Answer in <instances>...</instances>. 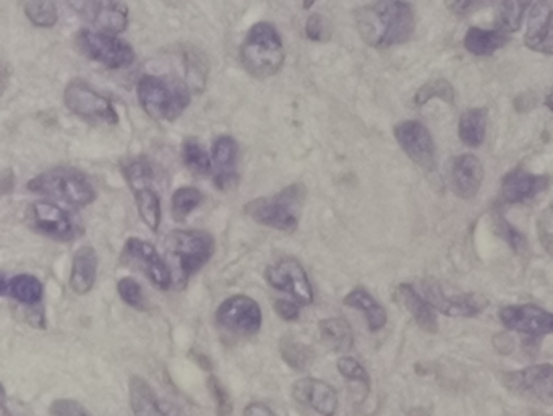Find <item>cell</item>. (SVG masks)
Segmentation results:
<instances>
[{
	"instance_id": "1f68e13d",
	"label": "cell",
	"mask_w": 553,
	"mask_h": 416,
	"mask_svg": "<svg viewBox=\"0 0 553 416\" xmlns=\"http://www.w3.org/2000/svg\"><path fill=\"white\" fill-rule=\"evenodd\" d=\"M182 161L193 174H210L213 169L210 155L197 139H187L182 143Z\"/></svg>"
},
{
	"instance_id": "f35d334b",
	"label": "cell",
	"mask_w": 553,
	"mask_h": 416,
	"mask_svg": "<svg viewBox=\"0 0 553 416\" xmlns=\"http://www.w3.org/2000/svg\"><path fill=\"white\" fill-rule=\"evenodd\" d=\"M338 371L341 373V376L346 377L348 381L361 384V386H364V389L369 392L370 377L359 361L354 360L351 356H343V358H339Z\"/></svg>"
},
{
	"instance_id": "6da1fadb",
	"label": "cell",
	"mask_w": 553,
	"mask_h": 416,
	"mask_svg": "<svg viewBox=\"0 0 553 416\" xmlns=\"http://www.w3.org/2000/svg\"><path fill=\"white\" fill-rule=\"evenodd\" d=\"M357 31L373 48H390L406 43L414 35L416 20L406 2H377L354 13Z\"/></svg>"
},
{
	"instance_id": "60d3db41",
	"label": "cell",
	"mask_w": 553,
	"mask_h": 416,
	"mask_svg": "<svg viewBox=\"0 0 553 416\" xmlns=\"http://www.w3.org/2000/svg\"><path fill=\"white\" fill-rule=\"evenodd\" d=\"M537 238L541 241L545 252L553 256V205L545 208L537 218Z\"/></svg>"
},
{
	"instance_id": "bcb514c9",
	"label": "cell",
	"mask_w": 553,
	"mask_h": 416,
	"mask_svg": "<svg viewBox=\"0 0 553 416\" xmlns=\"http://www.w3.org/2000/svg\"><path fill=\"white\" fill-rule=\"evenodd\" d=\"M244 416H276V413L265 403L252 402L244 408Z\"/></svg>"
},
{
	"instance_id": "ac0fdd59",
	"label": "cell",
	"mask_w": 553,
	"mask_h": 416,
	"mask_svg": "<svg viewBox=\"0 0 553 416\" xmlns=\"http://www.w3.org/2000/svg\"><path fill=\"white\" fill-rule=\"evenodd\" d=\"M498 317L506 329L519 334L532 335V337L553 334L552 312L537 308L534 304L506 306L498 312Z\"/></svg>"
},
{
	"instance_id": "7bdbcfd3",
	"label": "cell",
	"mask_w": 553,
	"mask_h": 416,
	"mask_svg": "<svg viewBox=\"0 0 553 416\" xmlns=\"http://www.w3.org/2000/svg\"><path fill=\"white\" fill-rule=\"evenodd\" d=\"M495 225L498 226V234H500V236L505 239L506 243L510 244L515 251H521V249L528 246L526 239H524L515 228H511L503 218H495Z\"/></svg>"
},
{
	"instance_id": "8d00e7d4",
	"label": "cell",
	"mask_w": 553,
	"mask_h": 416,
	"mask_svg": "<svg viewBox=\"0 0 553 416\" xmlns=\"http://www.w3.org/2000/svg\"><path fill=\"white\" fill-rule=\"evenodd\" d=\"M432 98H440L445 103L453 104L455 103V90L443 78H435V80L425 83L424 87L417 91L416 104L417 106H424Z\"/></svg>"
},
{
	"instance_id": "8992f818",
	"label": "cell",
	"mask_w": 553,
	"mask_h": 416,
	"mask_svg": "<svg viewBox=\"0 0 553 416\" xmlns=\"http://www.w3.org/2000/svg\"><path fill=\"white\" fill-rule=\"evenodd\" d=\"M28 189L77 208L86 207L96 200L95 187L90 179L75 168L49 169L31 179Z\"/></svg>"
},
{
	"instance_id": "f546056e",
	"label": "cell",
	"mask_w": 553,
	"mask_h": 416,
	"mask_svg": "<svg viewBox=\"0 0 553 416\" xmlns=\"http://www.w3.org/2000/svg\"><path fill=\"white\" fill-rule=\"evenodd\" d=\"M506 43H508V35L498 28L497 30H484V28L472 26L464 38V48L474 56H490L498 49H502Z\"/></svg>"
},
{
	"instance_id": "c3c4849f",
	"label": "cell",
	"mask_w": 553,
	"mask_h": 416,
	"mask_svg": "<svg viewBox=\"0 0 553 416\" xmlns=\"http://www.w3.org/2000/svg\"><path fill=\"white\" fill-rule=\"evenodd\" d=\"M534 51L544 52V54H553V28L550 30L549 35H547V38H545Z\"/></svg>"
},
{
	"instance_id": "f6af8a7d",
	"label": "cell",
	"mask_w": 553,
	"mask_h": 416,
	"mask_svg": "<svg viewBox=\"0 0 553 416\" xmlns=\"http://www.w3.org/2000/svg\"><path fill=\"white\" fill-rule=\"evenodd\" d=\"M210 387L213 390V394H215L216 400H218V415L228 416L229 412H231V403H229L228 395L224 392L223 387L219 386L215 377H211Z\"/></svg>"
},
{
	"instance_id": "ab89813d",
	"label": "cell",
	"mask_w": 553,
	"mask_h": 416,
	"mask_svg": "<svg viewBox=\"0 0 553 416\" xmlns=\"http://www.w3.org/2000/svg\"><path fill=\"white\" fill-rule=\"evenodd\" d=\"M305 35L310 41H318V43L328 41L331 38L330 22L323 17L322 13H312L305 23Z\"/></svg>"
},
{
	"instance_id": "f1b7e54d",
	"label": "cell",
	"mask_w": 553,
	"mask_h": 416,
	"mask_svg": "<svg viewBox=\"0 0 553 416\" xmlns=\"http://www.w3.org/2000/svg\"><path fill=\"white\" fill-rule=\"evenodd\" d=\"M320 337L326 347L336 351V353H346L354 347V332L346 319L341 317H331L318 324Z\"/></svg>"
},
{
	"instance_id": "d4e9b609",
	"label": "cell",
	"mask_w": 553,
	"mask_h": 416,
	"mask_svg": "<svg viewBox=\"0 0 553 416\" xmlns=\"http://www.w3.org/2000/svg\"><path fill=\"white\" fill-rule=\"evenodd\" d=\"M43 283L39 282V278L30 273H20L15 277H2V296H9L15 299L17 303L25 304V306H36L43 299Z\"/></svg>"
},
{
	"instance_id": "e0dca14e",
	"label": "cell",
	"mask_w": 553,
	"mask_h": 416,
	"mask_svg": "<svg viewBox=\"0 0 553 416\" xmlns=\"http://www.w3.org/2000/svg\"><path fill=\"white\" fill-rule=\"evenodd\" d=\"M75 12L98 28L101 33L117 35L127 30L129 25V7L124 2L111 0H91V2H73Z\"/></svg>"
},
{
	"instance_id": "5b68a950",
	"label": "cell",
	"mask_w": 553,
	"mask_h": 416,
	"mask_svg": "<svg viewBox=\"0 0 553 416\" xmlns=\"http://www.w3.org/2000/svg\"><path fill=\"white\" fill-rule=\"evenodd\" d=\"M241 61L244 69L260 80L273 77L283 69L286 52L275 25L260 22L250 28L241 46Z\"/></svg>"
},
{
	"instance_id": "b9f144b4",
	"label": "cell",
	"mask_w": 553,
	"mask_h": 416,
	"mask_svg": "<svg viewBox=\"0 0 553 416\" xmlns=\"http://www.w3.org/2000/svg\"><path fill=\"white\" fill-rule=\"evenodd\" d=\"M52 416H91L83 405L70 399L54 400L49 407Z\"/></svg>"
},
{
	"instance_id": "7dc6e473",
	"label": "cell",
	"mask_w": 553,
	"mask_h": 416,
	"mask_svg": "<svg viewBox=\"0 0 553 416\" xmlns=\"http://www.w3.org/2000/svg\"><path fill=\"white\" fill-rule=\"evenodd\" d=\"M448 7L451 10H455V13H458V15H466L469 10H476L477 4L476 2H453V4H448Z\"/></svg>"
},
{
	"instance_id": "5bb4252c",
	"label": "cell",
	"mask_w": 553,
	"mask_h": 416,
	"mask_svg": "<svg viewBox=\"0 0 553 416\" xmlns=\"http://www.w3.org/2000/svg\"><path fill=\"white\" fill-rule=\"evenodd\" d=\"M502 381L515 394L531 397L545 405H553L552 364H536L515 373H505Z\"/></svg>"
},
{
	"instance_id": "7c38bea8",
	"label": "cell",
	"mask_w": 553,
	"mask_h": 416,
	"mask_svg": "<svg viewBox=\"0 0 553 416\" xmlns=\"http://www.w3.org/2000/svg\"><path fill=\"white\" fill-rule=\"evenodd\" d=\"M263 314L255 299L249 296L236 295L224 299L216 311V322L231 334L249 335L257 334L262 327Z\"/></svg>"
},
{
	"instance_id": "74e56055",
	"label": "cell",
	"mask_w": 553,
	"mask_h": 416,
	"mask_svg": "<svg viewBox=\"0 0 553 416\" xmlns=\"http://www.w3.org/2000/svg\"><path fill=\"white\" fill-rule=\"evenodd\" d=\"M117 291L125 304L130 308H145V296H143L142 286L132 277H124L117 283Z\"/></svg>"
},
{
	"instance_id": "44dd1931",
	"label": "cell",
	"mask_w": 553,
	"mask_h": 416,
	"mask_svg": "<svg viewBox=\"0 0 553 416\" xmlns=\"http://www.w3.org/2000/svg\"><path fill=\"white\" fill-rule=\"evenodd\" d=\"M549 186V179L544 176L524 173L523 169H515L506 174L502 184V199L506 204H521L541 194Z\"/></svg>"
},
{
	"instance_id": "ee69618b",
	"label": "cell",
	"mask_w": 553,
	"mask_h": 416,
	"mask_svg": "<svg viewBox=\"0 0 553 416\" xmlns=\"http://www.w3.org/2000/svg\"><path fill=\"white\" fill-rule=\"evenodd\" d=\"M276 314L284 321H297L299 319V306L288 299H276L273 303Z\"/></svg>"
},
{
	"instance_id": "7a4b0ae2",
	"label": "cell",
	"mask_w": 553,
	"mask_h": 416,
	"mask_svg": "<svg viewBox=\"0 0 553 416\" xmlns=\"http://www.w3.org/2000/svg\"><path fill=\"white\" fill-rule=\"evenodd\" d=\"M215 238L203 230H174L164 239V251L174 286L182 290L190 277L205 267L215 254Z\"/></svg>"
},
{
	"instance_id": "681fc988",
	"label": "cell",
	"mask_w": 553,
	"mask_h": 416,
	"mask_svg": "<svg viewBox=\"0 0 553 416\" xmlns=\"http://www.w3.org/2000/svg\"><path fill=\"white\" fill-rule=\"evenodd\" d=\"M545 104H547V108H549L550 111H553V88L552 91H550V95L547 96V101H545Z\"/></svg>"
},
{
	"instance_id": "e575fe53",
	"label": "cell",
	"mask_w": 553,
	"mask_h": 416,
	"mask_svg": "<svg viewBox=\"0 0 553 416\" xmlns=\"http://www.w3.org/2000/svg\"><path fill=\"white\" fill-rule=\"evenodd\" d=\"M529 4L526 2H518V0H508L498 5L497 25L498 30L503 33L510 31H518L519 26L523 23L524 12L528 9Z\"/></svg>"
},
{
	"instance_id": "4fadbf2b",
	"label": "cell",
	"mask_w": 553,
	"mask_h": 416,
	"mask_svg": "<svg viewBox=\"0 0 553 416\" xmlns=\"http://www.w3.org/2000/svg\"><path fill=\"white\" fill-rule=\"evenodd\" d=\"M266 282L276 290L288 293L296 299L297 304L309 306L313 303V290L309 277L296 259H281L276 264L266 267Z\"/></svg>"
},
{
	"instance_id": "52a82bcc",
	"label": "cell",
	"mask_w": 553,
	"mask_h": 416,
	"mask_svg": "<svg viewBox=\"0 0 553 416\" xmlns=\"http://www.w3.org/2000/svg\"><path fill=\"white\" fill-rule=\"evenodd\" d=\"M75 48L90 61L108 67L124 69L135 61V51L124 39L101 33V31L80 30L75 35Z\"/></svg>"
},
{
	"instance_id": "f907efd6",
	"label": "cell",
	"mask_w": 553,
	"mask_h": 416,
	"mask_svg": "<svg viewBox=\"0 0 553 416\" xmlns=\"http://www.w3.org/2000/svg\"><path fill=\"white\" fill-rule=\"evenodd\" d=\"M498 337L502 338L503 343L510 342L508 337H505V335H498ZM498 350H503V353H508V348L498 347Z\"/></svg>"
},
{
	"instance_id": "9c48e42d",
	"label": "cell",
	"mask_w": 553,
	"mask_h": 416,
	"mask_svg": "<svg viewBox=\"0 0 553 416\" xmlns=\"http://www.w3.org/2000/svg\"><path fill=\"white\" fill-rule=\"evenodd\" d=\"M64 103L75 116L85 121L116 126L119 114L106 96L91 88L82 78H73L65 87Z\"/></svg>"
},
{
	"instance_id": "30bf717a",
	"label": "cell",
	"mask_w": 553,
	"mask_h": 416,
	"mask_svg": "<svg viewBox=\"0 0 553 416\" xmlns=\"http://www.w3.org/2000/svg\"><path fill=\"white\" fill-rule=\"evenodd\" d=\"M25 218L31 230L61 243H69L82 233V228L69 212L46 200L33 202L26 210Z\"/></svg>"
},
{
	"instance_id": "ba28073f",
	"label": "cell",
	"mask_w": 553,
	"mask_h": 416,
	"mask_svg": "<svg viewBox=\"0 0 553 416\" xmlns=\"http://www.w3.org/2000/svg\"><path fill=\"white\" fill-rule=\"evenodd\" d=\"M124 173L129 187L135 195L138 215L151 231H158L161 218H163V210H161V199H159L158 192L153 189V181H155L153 166L146 158H137L125 166Z\"/></svg>"
},
{
	"instance_id": "7402d4cb",
	"label": "cell",
	"mask_w": 553,
	"mask_h": 416,
	"mask_svg": "<svg viewBox=\"0 0 553 416\" xmlns=\"http://www.w3.org/2000/svg\"><path fill=\"white\" fill-rule=\"evenodd\" d=\"M99 257L93 246H83L75 252L70 272V288L78 296L88 295L98 277Z\"/></svg>"
},
{
	"instance_id": "9a60e30c",
	"label": "cell",
	"mask_w": 553,
	"mask_h": 416,
	"mask_svg": "<svg viewBox=\"0 0 553 416\" xmlns=\"http://www.w3.org/2000/svg\"><path fill=\"white\" fill-rule=\"evenodd\" d=\"M422 298L432 306L435 311L442 312L450 317H474L479 316L485 308H489V299L479 293H466V295H446L442 286L435 282L422 283Z\"/></svg>"
},
{
	"instance_id": "cb8c5ba5",
	"label": "cell",
	"mask_w": 553,
	"mask_h": 416,
	"mask_svg": "<svg viewBox=\"0 0 553 416\" xmlns=\"http://www.w3.org/2000/svg\"><path fill=\"white\" fill-rule=\"evenodd\" d=\"M395 299L406 311L414 317V321L421 329L429 334H435L438 330L435 309L422 298L412 285H399L396 288Z\"/></svg>"
},
{
	"instance_id": "d590c367",
	"label": "cell",
	"mask_w": 553,
	"mask_h": 416,
	"mask_svg": "<svg viewBox=\"0 0 553 416\" xmlns=\"http://www.w3.org/2000/svg\"><path fill=\"white\" fill-rule=\"evenodd\" d=\"M23 9L30 22L41 28H52L59 20V12L54 2H26Z\"/></svg>"
},
{
	"instance_id": "d6a6232c",
	"label": "cell",
	"mask_w": 553,
	"mask_h": 416,
	"mask_svg": "<svg viewBox=\"0 0 553 416\" xmlns=\"http://www.w3.org/2000/svg\"><path fill=\"white\" fill-rule=\"evenodd\" d=\"M203 202L202 192L195 187H181L172 195V217L176 221H185L193 210H197Z\"/></svg>"
},
{
	"instance_id": "3957f363",
	"label": "cell",
	"mask_w": 553,
	"mask_h": 416,
	"mask_svg": "<svg viewBox=\"0 0 553 416\" xmlns=\"http://www.w3.org/2000/svg\"><path fill=\"white\" fill-rule=\"evenodd\" d=\"M307 189L302 182H294L278 194L260 197L245 205V213L260 225L283 233H294L301 220Z\"/></svg>"
},
{
	"instance_id": "484cf974",
	"label": "cell",
	"mask_w": 553,
	"mask_h": 416,
	"mask_svg": "<svg viewBox=\"0 0 553 416\" xmlns=\"http://www.w3.org/2000/svg\"><path fill=\"white\" fill-rule=\"evenodd\" d=\"M130 407L135 416H169L161 407L155 390L142 377L133 376L129 382Z\"/></svg>"
},
{
	"instance_id": "83f0119b",
	"label": "cell",
	"mask_w": 553,
	"mask_h": 416,
	"mask_svg": "<svg viewBox=\"0 0 553 416\" xmlns=\"http://www.w3.org/2000/svg\"><path fill=\"white\" fill-rule=\"evenodd\" d=\"M552 5L547 2H536L531 5L528 15V30L524 36V43L529 49H534L547 38L553 25Z\"/></svg>"
},
{
	"instance_id": "277c9868",
	"label": "cell",
	"mask_w": 553,
	"mask_h": 416,
	"mask_svg": "<svg viewBox=\"0 0 553 416\" xmlns=\"http://www.w3.org/2000/svg\"><path fill=\"white\" fill-rule=\"evenodd\" d=\"M137 95L143 111L155 121H176L192 101V93L185 83L150 74L138 80Z\"/></svg>"
},
{
	"instance_id": "2e32d148",
	"label": "cell",
	"mask_w": 553,
	"mask_h": 416,
	"mask_svg": "<svg viewBox=\"0 0 553 416\" xmlns=\"http://www.w3.org/2000/svg\"><path fill=\"white\" fill-rule=\"evenodd\" d=\"M395 137L399 147L411 158L416 165L425 171H433L437 166L435 143L429 129L417 121L399 122L395 127Z\"/></svg>"
},
{
	"instance_id": "4316f807",
	"label": "cell",
	"mask_w": 553,
	"mask_h": 416,
	"mask_svg": "<svg viewBox=\"0 0 553 416\" xmlns=\"http://www.w3.org/2000/svg\"><path fill=\"white\" fill-rule=\"evenodd\" d=\"M344 304L349 306V308L359 309V311L364 312L365 317H367V322H369V329L372 330V332L382 330L386 325V321H388L385 308H383L382 304L378 303L377 299L370 295L369 291L362 288V286L354 288V290L344 298Z\"/></svg>"
},
{
	"instance_id": "d6986e66",
	"label": "cell",
	"mask_w": 553,
	"mask_h": 416,
	"mask_svg": "<svg viewBox=\"0 0 553 416\" xmlns=\"http://www.w3.org/2000/svg\"><path fill=\"white\" fill-rule=\"evenodd\" d=\"M484 181V166L477 156L461 155L451 161L448 169V182L451 191L458 195L459 199H474L481 191Z\"/></svg>"
},
{
	"instance_id": "ffe728a7",
	"label": "cell",
	"mask_w": 553,
	"mask_h": 416,
	"mask_svg": "<svg viewBox=\"0 0 553 416\" xmlns=\"http://www.w3.org/2000/svg\"><path fill=\"white\" fill-rule=\"evenodd\" d=\"M292 397L296 402L313 408L322 416H335L338 410V394L328 382L304 377L294 382L292 386Z\"/></svg>"
},
{
	"instance_id": "603a6c76",
	"label": "cell",
	"mask_w": 553,
	"mask_h": 416,
	"mask_svg": "<svg viewBox=\"0 0 553 416\" xmlns=\"http://www.w3.org/2000/svg\"><path fill=\"white\" fill-rule=\"evenodd\" d=\"M237 155H239V145H237L236 140L229 137V135H223V137H219V139L213 143L211 158H213L216 168H218L215 182L216 187L221 189V191H226L229 187L236 186Z\"/></svg>"
},
{
	"instance_id": "4dcf8cb0",
	"label": "cell",
	"mask_w": 553,
	"mask_h": 416,
	"mask_svg": "<svg viewBox=\"0 0 553 416\" xmlns=\"http://www.w3.org/2000/svg\"><path fill=\"white\" fill-rule=\"evenodd\" d=\"M485 129H487V111L484 108L468 109L459 119V139L468 147H481L485 139Z\"/></svg>"
},
{
	"instance_id": "836d02e7",
	"label": "cell",
	"mask_w": 553,
	"mask_h": 416,
	"mask_svg": "<svg viewBox=\"0 0 553 416\" xmlns=\"http://www.w3.org/2000/svg\"><path fill=\"white\" fill-rule=\"evenodd\" d=\"M279 351H281L283 360L297 371H304V369L309 368L313 360L312 350L304 343L292 340L291 337H284L281 340Z\"/></svg>"
},
{
	"instance_id": "8fae6325",
	"label": "cell",
	"mask_w": 553,
	"mask_h": 416,
	"mask_svg": "<svg viewBox=\"0 0 553 416\" xmlns=\"http://www.w3.org/2000/svg\"><path fill=\"white\" fill-rule=\"evenodd\" d=\"M122 264L129 265L133 269L142 270L146 277L150 278L153 285L159 290H169L174 285L171 269L168 262L159 256L153 244L146 243L143 239L130 238L125 243L121 256Z\"/></svg>"
}]
</instances>
